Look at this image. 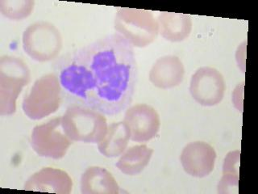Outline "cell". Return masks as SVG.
<instances>
[{"instance_id": "ba28073f", "label": "cell", "mask_w": 258, "mask_h": 194, "mask_svg": "<svg viewBox=\"0 0 258 194\" xmlns=\"http://www.w3.org/2000/svg\"><path fill=\"white\" fill-rule=\"evenodd\" d=\"M225 90L224 76L217 69L201 67L192 75L189 92L200 105L212 107L219 105L224 99Z\"/></svg>"}, {"instance_id": "ac0fdd59", "label": "cell", "mask_w": 258, "mask_h": 194, "mask_svg": "<svg viewBox=\"0 0 258 194\" xmlns=\"http://www.w3.org/2000/svg\"><path fill=\"white\" fill-rule=\"evenodd\" d=\"M34 1L31 0H2L0 12L11 20H22L32 14Z\"/></svg>"}, {"instance_id": "5bb4252c", "label": "cell", "mask_w": 258, "mask_h": 194, "mask_svg": "<svg viewBox=\"0 0 258 194\" xmlns=\"http://www.w3.org/2000/svg\"><path fill=\"white\" fill-rule=\"evenodd\" d=\"M159 32L165 40L180 42L190 34L193 28L190 16L177 12H162L157 17Z\"/></svg>"}, {"instance_id": "3957f363", "label": "cell", "mask_w": 258, "mask_h": 194, "mask_svg": "<svg viewBox=\"0 0 258 194\" xmlns=\"http://www.w3.org/2000/svg\"><path fill=\"white\" fill-rule=\"evenodd\" d=\"M114 27L133 47L145 48L153 43L159 33V26L151 12L134 8H119Z\"/></svg>"}, {"instance_id": "6da1fadb", "label": "cell", "mask_w": 258, "mask_h": 194, "mask_svg": "<svg viewBox=\"0 0 258 194\" xmlns=\"http://www.w3.org/2000/svg\"><path fill=\"white\" fill-rule=\"evenodd\" d=\"M57 77L73 105L117 115L135 93L138 69L133 45L118 33L103 36L64 57Z\"/></svg>"}, {"instance_id": "4fadbf2b", "label": "cell", "mask_w": 258, "mask_h": 194, "mask_svg": "<svg viewBox=\"0 0 258 194\" xmlns=\"http://www.w3.org/2000/svg\"><path fill=\"white\" fill-rule=\"evenodd\" d=\"M83 194H117L119 186L111 172L101 167H90L81 177Z\"/></svg>"}, {"instance_id": "e0dca14e", "label": "cell", "mask_w": 258, "mask_h": 194, "mask_svg": "<svg viewBox=\"0 0 258 194\" xmlns=\"http://www.w3.org/2000/svg\"><path fill=\"white\" fill-rule=\"evenodd\" d=\"M240 151L231 152L226 156L223 166V176L219 182V193H231L233 189H237L239 184V167H240Z\"/></svg>"}, {"instance_id": "9a60e30c", "label": "cell", "mask_w": 258, "mask_h": 194, "mask_svg": "<svg viewBox=\"0 0 258 194\" xmlns=\"http://www.w3.org/2000/svg\"><path fill=\"white\" fill-rule=\"evenodd\" d=\"M130 140L128 128L124 122H115L107 128L106 135L98 145L103 156L115 158L121 156L127 149Z\"/></svg>"}, {"instance_id": "2e32d148", "label": "cell", "mask_w": 258, "mask_h": 194, "mask_svg": "<svg viewBox=\"0 0 258 194\" xmlns=\"http://www.w3.org/2000/svg\"><path fill=\"white\" fill-rule=\"evenodd\" d=\"M153 150L146 145L133 146L121 155L115 166L122 173L137 176L149 165Z\"/></svg>"}, {"instance_id": "9c48e42d", "label": "cell", "mask_w": 258, "mask_h": 194, "mask_svg": "<svg viewBox=\"0 0 258 194\" xmlns=\"http://www.w3.org/2000/svg\"><path fill=\"white\" fill-rule=\"evenodd\" d=\"M123 122L128 128L130 139L136 142L153 139L161 126V119L157 110L146 104L128 108L125 112Z\"/></svg>"}, {"instance_id": "8fae6325", "label": "cell", "mask_w": 258, "mask_h": 194, "mask_svg": "<svg viewBox=\"0 0 258 194\" xmlns=\"http://www.w3.org/2000/svg\"><path fill=\"white\" fill-rule=\"evenodd\" d=\"M73 180L67 172L54 168H44L28 178L24 189L35 192L71 193Z\"/></svg>"}, {"instance_id": "7a4b0ae2", "label": "cell", "mask_w": 258, "mask_h": 194, "mask_svg": "<svg viewBox=\"0 0 258 194\" xmlns=\"http://www.w3.org/2000/svg\"><path fill=\"white\" fill-rule=\"evenodd\" d=\"M63 131L72 141L99 143L107 131L104 114L82 105H71L61 117Z\"/></svg>"}, {"instance_id": "7c38bea8", "label": "cell", "mask_w": 258, "mask_h": 194, "mask_svg": "<svg viewBox=\"0 0 258 194\" xmlns=\"http://www.w3.org/2000/svg\"><path fill=\"white\" fill-rule=\"evenodd\" d=\"M185 67L178 57L167 55L156 61L149 72V80L155 87L169 89L183 81Z\"/></svg>"}, {"instance_id": "277c9868", "label": "cell", "mask_w": 258, "mask_h": 194, "mask_svg": "<svg viewBox=\"0 0 258 194\" xmlns=\"http://www.w3.org/2000/svg\"><path fill=\"white\" fill-rule=\"evenodd\" d=\"M31 73L22 59L4 56L0 59V114L11 116L16 111V101L23 87L30 82Z\"/></svg>"}, {"instance_id": "8992f818", "label": "cell", "mask_w": 258, "mask_h": 194, "mask_svg": "<svg viewBox=\"0 0 258 194\" xmlns=\"http://www.w3.org/2000/svg\"><path fill=\"white\" fill-rule=\"evenodd\" d=\"M23 48L32 60L45 63L56 59L62 48V37L54 24L38 21L23 33Z\"/></svg>"}, {"instance_id": "30bf717a", "label": "cell", "mask_w": 258, "mask_h": 194, "mask_svg": "<svg viewBox=\"0 0 258 194\" xmlns=\"http://www.w3.org/2000/svg\"><path fill=\"white\" fill-rule=\"evenodd\" d=\"M216 152L205 141H193L184 148L180 160L184 171L194 177L209 176L215 168Z\"/></svg>"}, {"instance_id": "52a82bcc", "label": "cell", "mask_w": 258, "mask_h": 194, "mask_svg": "<svg viewBox=\"0 0 258 194\" xmlns=\"http://www.w3.org/2000/svg\"><path fill=\"white\" fill-rule=\"evenodd\" d=\"M72 144V140L63 131L61 117L49 120L32 129L31 146L41 157L62 159Z\"/></svg>"}, {"instance_id": "5b68a950", "label": "cell", "mask_w": 258, "mask_h": 194, "mask_svg": "<svg viewBox=\"0 0 258 194\" xmlns=\"http://www.w3.org/2000/svg\"><path fill=\"white\" fill-rule=\"evenodd\" d=\"M62 88L53 73L40 77L23 101L22 109L28 118L43 119L56 112L61 102Z\"/></svg>"}]
</instances>
